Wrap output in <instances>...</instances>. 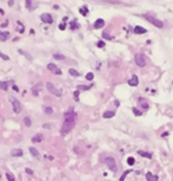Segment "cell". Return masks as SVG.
Listing matches in <instances>:
<instances>
[{
  "label": "cell",
  "instance_id": "44dd1931",
  "mask_svg": "<svg viewBox=\"0 0 173 181\" xmlns=\"http://www.w3.org/2000/svg\"><path fill=\"white\" fill-rule=\"evenodd\" d=\"M69 73H70L72 77H79V76H81V73H79L77 70H75V69H69Z\"/></svg>",
  "mask_w": 173,
  "mask_h": 181
},
{
  "label": "cell",
  "instance_id": "7bdbcfd3",
  "mask_svg": "<svg viewBox=\"0 0 173 181\" xmlns=\"http://www.w3.org/2000/svg\"><path fill=\"white\" fill-rule=\"evenodd\" d=\"M167 135H168V133H162V134H161L162 137H165V136H167Z\"/></svg>",
  "mask_w": 173,
  "mask_h": 181
},
{
  "label": "cell",
  "instance_id": "52a82bcc",
  "mask_svg": "<svg viewBox=\"0 0 173 181\" xmlns=\"http://www.w3.org/2000/svg\"><path fill=\"white\" fill-rule=\"evenodd\" d=\"M48 70L49 71H51L52 73H55V75H62V70L56 65V64H52V63H50V64H48Z\"/></svg>",
  "mask_w": 173,
  "mask_h": 181
},
{
  "label": "cell",
  "instance_id": "74e56055",
  "mask_svg": "<svg viewBox=\"0 0 173 181\" xmlns=\"http://www.w3.org/2000/svg\"><path fill=\"white\" fill-rule=\"evenodd\" d=\"M78 95H79V91H78V90H76V91H75V100L76 101H78Z\"/></svg>",
  "mask_w": 173,
  "mask_h": 181
},
{
  "label": "cell",
  "instance_id": "ffe728a7",
  "mask_svg": "<svg viewBox=\"0 0 173 181\" xmlns=\"http://www.w3.org/2000/svg\"><path fill=\"white\" fill-rule=\"evenodd\" d=\"M10 38V33L9 32H0V40L1 42H5Z\"/></svg>",
  "mask_w": 173,
  "mask_h": 181
},
{
  "label": "cell",
  "instance_id": "8fae6325",
  "mask_svg": "<svg viewBox=\"0 0 173 181\" xmlns=\"http://www.w3.org/2000/svg\"><path fill=\"white\" fill-rule=\"evenodd\" d=\"M146 180H147V181H158L159 177H158L156 175L152 174L151 172H147V173H146Z\"/></svg>",
  "mask_w": 173,
  "mask_h": 181
},
{
  "label": "cell",
  "instance_id": "bcb514c9",
  "mask_svg": "<svg viewBox=\"0 0 173 181\" xmlns=\"http://www.w3.org/2000/svg\"><path fill=\"white\" fill-rule=\"evenodd\" d=\"M0 176H1V175H0Z\"/></svg>",
  "mask_w": 173,
  "mask_h": 181
},
{
  "label": "cell",
  "instance_id": "ee69618b",
  "mask_svg": "<svg viewBox=\"0 0 173 181\" xmlns=\"http://www.w3.org/2000/svg\"><path fill=\"white\" fill-rule=\"evenodd\" d=\"M6 26H7V23H4V24L1 25V27H6Z\"/></svg>",
  "mask_w": 173,
  "mask_h": 181
},
{
  "label": "cell",
  "instance_id": "7c38bea8",
  "mask_svg": "<svg viewBox=\"0 0 173 181\" xmlns=\"http://www.w3.org/2000/svg\"><path fill=\"white\" fill-rule=\"evenodd\" d=\"M26 8L29 10V11H32V10H35V7H36V3L33 1V0H26Z\"/></svg>",
  "mask_w": 173,
  "mask_h": 181
},
{
  "label": "cell",
  "instance_id": "d4e9b609",
  "mask_svg": "<svg viewBox=\"0 0 173 181\" xmlns=\"http://www.w3.org/2000/svg\"><path fill=\"white\" fill-rule=\"evenodd\" d=\"M132 111H133V114H134L135 116H141V115H142V111H141V110H139V109H138V108H135V107H134V108H132Z\"/></svg>",
  "mask_w": 173,
  "mask_h": 181
},
{
  "label": "cell",
  "instance_id": "277c9868",
  "mask_svg": "<svg viewBox=\"0 0 173 181\" xmlns=\"http://www.w3.org/2000/svg\"><path fill=\"white\" fill-rule=\"evenodd\" d=\"M46 88H48V90H49V93H51L52 95H55V96H57V97H61V96H62V93L59 91V90H58L51 82H48V83H46Z\"/></svg>",
  "mask_w": 173,
  "mask_h": 181
},
{
  "label": "cell",
  "instance_id": "2e32d148",
  "mask_svg": "<svg viewBox=\"0 0 173 181\" xmlns=\"http://www.w3.org/2000/svg\"><path fill=\"white\" fill-rule=\"evenodd\" d=\"M11 155L12 156H23V150L19 149V148H16V149H12L11 150Z\"/></svg>",
  "mask_w": 173,
  "mask_h": 181
},
{
  "label": "cell",
  "instance_id": "f1b7e54d",
  "mask_svg": "<svg viewBox=\"0 0 173 181\" xmlns=\"http://www.w3.org/2000/svg\"><path fill=\"white\" fill-rule=\"evenodd\" d=\"M132 172V169H129V170H126V172H123V174L121 175V177H120V181H125V179H126V176Z\"/></svg>",
  "mask_w": 173,
  "mask_h": 181
},
{
  "label": "cell",
  "instance_id": "8992f818",
  "mask_svg": "<svg viewBox=\"0 0 173 181\" xmlns=\"http://www.w3.org/2000/svg\"><path fill=\"white\" fill-rule=\"evenodd\" d=\"M106 163H107L108 168H109L112 172H115V170H116L117 164H116V161H115V159H114V157H112V156L107 157V159H106Z\"/></svg>",
  "mask_w": 173,
  "mask_h": 181
},
{
  "label": "cell",
  "instance_id": "8d00e7d4",
  "mask_svg": "<svg viewBox=\"0 0 173 181\" xmlns=\"http://www.w3.org/2000/svg\"><path fill=\"white\" fill-rule=\"evenodd\" d=\"M25 172H26L27 174H30V175H32V174H33V170H32V169H30V168H26V169H25Z\"/></svg>",
  "mask_w": 173,
  "mask_h": 181
},
{
  "label": "cell",
  "instance_id": "f546056e",
  "mask_svg": "<svg viewBox=\"0 0 173 181\" xmlns=\"http://www.w3.org/2000/svg\"><path fill=\"white\" fill-rule=\"evenodd\" d=\"M85 79H88V80H93L94 79V73L93 72H88L85 75Z\"/></svg>",
  "mask_w": 173,
  "mask_h": 181
},
{
  "label": "cell",
  "instance_id": "1f68e13d",
  "mask_svg": "<svg viewBox=\"0 0 173 181\" xmlns=\"http://www.w3.org/2000/svg\"><path fill=\"white\" fill-rule=\"evenodd\" d=\"M127 163H128L129 166H134V163H135V159L132 157V156L128 157V159H127Z\"/></svg>",
  "mask_w": 173,
  "mask_h": 181
},
{
  "label": "cell",
  "instance_id": "4fadbf2b",
  "mask_svg": "<svg viewBox=\"0 0 173 181\" xmlns=\"http://www.w3.org/2000/svg\"><path fill=\"white\" fill-rule=\"evenodd\" d=\"M104 24H106L104 20L100 18V19H97V20L95 21V24H94V29H102V27L104 26Z\"/></svg>",
  "mask_w": 173,
  "mask_h": 181
},
{
  "label": "cell",
  "instance_id": "4316f807",
  "mask_svg": "<svg viewBox=\"0 0 173 181\" xmlns=\"http://www.w3.org/2000/svg\"><path fill=\"white\" fill-rule=\"evenodd\" d=\"M6 177H7V180H9V181H16L14 175H13L12 173H10V172H7V173H6Z\"/></svg>",
  "mask_w": 173,
  "mask_h": 181
},
{
  "label": "cell",
  "instance_id": "60d3db41",
  "mask_svg": "<svg viewBox=\"0 0 173 181\" xmlns=\"http://www.w3.org/2000/svg\"><path fill=\"white\" fill-rule=\"evenodd\" d=\"M114 104H115V107H120V102H119V101H115Z\"/></svg>",
  "mask_w": 173,
  "mask_h": 181
},
{
  "label": "cell",
  "instance_id": "7a4b0ae2",
  "mask_svg": "<svg viewBox=\"0 0 173 181\" xmlns=\"http://www.w3.org/2000/svg\"><path fill=\"white\" fill-rule=\"evenodd\" d=\"M143 18H145L147 21H149L152 25L156 26L158 29H162V27H164V23H162L161 20L156 19L155 17H151V16H148V14H145V16H143Z\"/></svg>",
  "mask_w": 173,
  "mask_h": 181
},
{
  "label": "cell",
  "instance_id": "f35d334b",
  "mask_svg": "<svg viewBox=\"0 0 173 181\" xmlns=\"http://www.w3.org/2000/svg\"><path fill=\"white\" fill-rule=\"evenodd\" d=\"M51 127H52L51 124H44V126H43V128H45V129H50Z\"/></svg>",
  "mask_w": 173,
  "mask_h": 181
},
{
  "label": "cell",
  "instance_id": "3957f363",
  "mask_svg": "<svg viewBox=\"0 0 173 181\" xmlns=\"http://www.w3.org/2000/svg\"><path fill=\"white\" fill-rule=\"evenodd\" d=\"M134 60H135V64L140 67H143L146 65V58L142 53H136L134 57Z\"/></svg>",
  "mask_w": 173,
  "mask_h": 181
},
{
  "label": "cell",
  "instance_id": "f6af8a7d",
  "mask_svg": "<svg viewBox=\"0 0 173 181\" xmlns=\"http://www.w3.org/2000/svg\"><path fill=\"white\" fill-rule=\"evenodd\" d=\"M0 55H1V52H0Z\"/></svg>",
  "mask_w": 173,
  "mask_h": 181
},
{
  "label": "cell",
  "instance_id": "6da1fadb",
  "mask_svg": "<svg viewBox=\"0 0 173 181\" xmlns=\"http://www.w3.org/2000/svg\"><path fill=\"white\" fill-rule=\"evenodd\" d=\"M76 124V121H64L63 126H62V129H61V134L62 135H66Z\"/></svg>",
  "mask_w": 173,
  "mask_h": 181
},
{
  "label": "cell",
  "instance_id": "ba28073f",
  "mask_svg": "<svg viewBox=\"0 0 173 181\" xmlns=\"http://www.w3.org/2000/svg\"><path fill=\"white\" fill-rule=\"evenodd\" d=\"M40 20L45 24H52L53 23V19H52L51 14H49V13H43L40 16Z\"/></svg>",
  "mask_w": 173,
  "mask_h": 181
},
{
  "label": "cell",
  "instance_id": "d6986e66",
  "mask_svg": "<svg viewBox=\"0 0 173 181\" xmlns=\"http://www.w3.org/2000/svg\"><path fill=\"white\" fill-rule=\"evenodd\" d=\"M138 154L145 159H152V154L151 153H147V152H143V150H138Z\"/></svg>",
  "mask_w": 173,
  "mask_h": 181
},
{
  "label": "cell",
  "instance_id": "e0dca14e",
  "mask_svg": "<svg viewBox=\"0 0 173 181\" xmlns=\"http://www.w3.org/2000/svg\"><path fill=\"white\" fill-rule=\"evenodd\" d=\"M29 150H30V153H31V155L32 156H35V157H37V159H39L40 157V154H39V152L35 148V147H30L29 148Z\"/></svg>",
  "mask_w": 173,
  "mask_h": 181
},
{
  "label": "cell",
  "instance_id": "ac0fdd59",
  "mask_svg": "<svg viewBox=\"0 0 173 181\" xmlns=\"http://www.w3.org/2000/svg\"><path fill=\"white\" fill-rule=\"evenodd\" d=\"M114 116H115V111H113V110H107L103 113V118H112Z\"/></svg>",
  "mask_w": 173,
  "mask_h": 181
},
{
  "label": "cell",
  "instance_id": "ab89813d",
  "mask_svg": "<svg viewBox=\"0 0 173 181\" xmlns=\"http://www.w3.org/2000/svg\"><path fill=\"white\" fill-rule=\"evenodd\" d=\"M13 4H14L13 0H10V1H9V6H13Z\"/></svg>",
  "mask_w": 173,
  "mask_h": 181
},
{
  "label": "cell",
  "instance_id": "d6a6232c",
  "mask_svg": "<svg viewBox=\"0 0 173 181\" xmlns=\"http://www.w3.org/2000/svg\"><path fill=\"white\" fill-rule=\"evenodd\" d=\"M77 89H78V90H89V89H90V85H89V86H86V85H78Z\"/></svg>",
  "mask_w": 173,
  "mask_h": 181
},
{
  "label": "cell",
  "instance_id": "83f0119b",
  "mask_svg": "<svg viewBox=\"0 0 173 181\" xmlns=\"http://www.w3.org/2000/svg\"><path fill=\"white\" fill-rule=\"evenodd\" d=\"M0 89H1V90H5V91H6V90L9 89V84H7L6 82H0Z\"/></svg>",
  "mask_w": 173,
  "mask_h": 181
},
{
  "label": "cell",
  "instance_id": "9a60e30c",
  "mask_svg": "<svg viewBox=\"0 0 173 181\" xmlns=\"http://www.w3.org/2000/svg\"><path fill=\"white\" fill-rule=\"evenodd\" d=\"M134 33L136 34H143V33H147V30L141 27V26H135L134 27Z\"/></svg>",
  "mask_w": 173,
  "mask_h": 181
},
{
  "label": "cell",
  "instance_id": "5bb4252c",
  "mask_svg": "<svg viewBox=\"0 0 173 181\" xmlns=\"http://www.w3.org/2000/svg\"><path fill=\"white\" fill-rule=\"evenodd\" d=\"M44 140V136L42 135V134H36L32 139H31V141L33 142V143H37V142H42Z\"/></svg>",
  "mask_w": 173,
  "mask_h": 181
},
{
  "label": "cell",
  "instance_id": "603a6c76",
  "mask_svg": "<svg viewBox=\"0 0 173 181\" xmlns=\"http://www.w3.org/2000/svg\"><path fill=\"white\" fill-rule=\"evenodd\" d=\"M78 27H79V25L77 24V21H76V20L70 21V29H71V30H77Z\"/></svg>",
  "mask_w": 173,
  "mask_h": 181
},
{
  "label": "cell",
  "instance_id": "484cf974",
  "mask_svg": "<svg viewBox=\"0 0 173 181\" xmlns=\"http://www.w3.org/2000/svg\"><path fill=\"white\" fill-rule=\"evenodd\" d=\"M24 124L26 126V127H31V124H32V122H31V118L30 117H24Z\"/></svg>",
  "mask_w": 173,
  "mask_h": 181
},
{
  "label": "cell",
  "instance_id": "e575fe53",
  "mask_svg": "<svg viewBox=\"0 0 173 181\" xmlns=\"http://www.w3.org/2000/svg\"><path fill=\"white\" fill-rule=\"evenodd\" d=\"M102 36H103V38H104V39H112V37L108 34V32H103V34H102Z\"/></svg>",
  "mask_w": 173,
  "mask_h": 181
},
{
  "label": "cell",
  "instance_id": "cb8c5ba5",
  "mask_svg": "<svg viewBox=\"0 0 173 181\" xmlns=\"http://www.w3.org/2000/svg\"><path fill=\"white\" fill-rule=\"evenodd\" d=\"M53 58L57 60H63V59H65V56L61 55V53H53Z\"/></svg>",
  "mask_w": 173,
  "mask_h": 181
},
{
  "label": "cell",
  "instance_id": "9c48e42d",
  "mask_svg": "<svg viewBox=\"0 0 173 181\" xmlns=\"http://www.w3.org/2000/svg\"><path fill=\"white\" fill-rule=\"evenodd\" d=\"M128 84H129L130 86H138V85H139V78H138L135 75H133V76L130 77V79L128 80Z\"/></svg>",
  "mask_w": 173,
  "mask_h": 181
},
{
  "label": "cell",
  "instance_id": "30bf717a",
  "mask_svg": "<svg viewBox=\"0 0 173 181\" xmlns=\"http://www.w3.org/2000/svg\"><path fill=\"white\" fill-rule=\"evenodd\" d=\"M139 104L142 107V109H143V110H147V109L149 108L148 101H147L146 98H142V97H140V98H139Z\"/></svg>",
  "mask_w": 173,
  "mask_h": 181
},
{
  "label": "cell",
  "instance_id": "d590c367",
  "mask_svg": "<svg viewBox=\"0 0 173 181\" xmlns=\"http://www.w3.org/2000/svg\"><path fill=\"white\" fill-rule=\"evenodd\" d=\"M58 27H59V30L64 31V30H65V24H64V23H62V24H59V26H58Z\"/></svg>",
  "mask_w": 173,
  "mask_h": 181
},
{
  "label": "cell",
  "instance_id": "7402d4cb",
  "mask_svg": "<svg viewBox=\"0 0 173 181\" xmlns=\"http://www.w3.org/2000/svg\"><path fill=\"white\" fill-rule=\"evenodd\" d=\"M79 13L82 14V16H86V14H88V6H83V7H81L79 8Z\"/></svg>",
  "mask_w": 173,
  "mask_h": 181
},
{
  "label": "cell",
  "instance_id": "4dcf8cb0",
  "mask_svg": "<svg viewBox=\"0 0 173 181\" xmlns=\"http://www.w3.org/2000/svg\"><path fill=\"white\" fill-rule=\"evenodd\" d=\"M44 111H45V114H48V115H52V114H53V109L50 108V107H46V108L44 109Z\"/></svg>",
  "mask_w": 173,
  "mask_h": 181
},
{
  "label": "cell",
  "instance_id": "5b68a950",
  "mask_svg": "<svg viewBox=\"0 0 173 181\" xmlns=\"http://www.w3.org/2000/svg\"><path fill=\"white\" fill-rule=\"evenodd\" d=\"M10 101H11V103L13 105V111L16 114H20L22 113V104H20V102H18V100H16L14 97H11Z\"/></svg>",
  "mask_w": 173,
  "mask_h": 181
},
{
  "label": "cell",
  "instance_id": "836d02e7",
  "mask_svg": "<svg viewBox=\"0 0 173 181\" xmlns=\"http://www.w3.org/2000/svg\"><path fill=\"white\" fill-rule=\"evenodd\" d=\"M104 45H106V44H104V42H102V40H101V42H97V44H96V46L100 47V49L104 47Z\"/></svg>",
  "mask_w": 173,
  "mask_h": 181
},
{
  "label": "cell",
  "instance_id": "b9f144b4",
  "mask_svg": "<svg viewBox=\"0 0 173 181\" xmlns=\"http://www.w3.org/2000/svg\"><path fill=\"white\" fill-rule=\"evenodd\" d=\"M13 90H16V91H19V89H18L17 85H13Z\"/></svg>",
  "mask_w": 173,
  "mask_h": 181
}]
</instances>
